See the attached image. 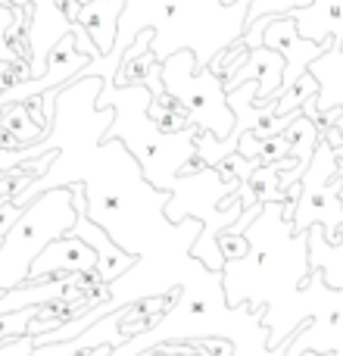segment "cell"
I'll use <instances>...</instances> for the list:
<instances>
[{
	"mask_svg": "<svg viewBox=\"0 0 343 356\" xmlns=\"http://www.w3.org/2000/svg\"><path fill=\"white\" fill-rule=\"evenodd\" d=\"M75 219H78V209H75L69 184L47 188L31 203H25L16 225L0 241V291L19 288L28 282L31 263L37 259V253L53 238L72 232Z\"/></svg>",
	"mask_w": 343,
	"mask_h": 356,
	"instance_id": "obj_1",
	"label": "cell"
},
{
	"mask_svg": "<svg viewBox=\"0 0 343 356\" xmlns=\"http://www.w3.org/2000/svg\"><path fill=\"white\" fill-rule=\"evenodd\" d=\"M162 79H166L172 97L181 100L187 110V119L196 129L215 131V138H228L234 129V110L228 104L225 81H219V72L212 66L194 75V54L190 50H178L169 56L162 66Z\"/></svg>",
	"mask_w": 343,
	"mask_h": 356,
	"instance_id": "obj_2",
	"label": "cell"
},
{
	"mask_svg": "<svg viewBox=\"0 0 343 356\" xmlns=\"http://www.w3.org/2000/svg\"><path fill=\"white\" fill-rule=\"evenodd\" d=\"M340 154L334 150V144L325 135L315 144V154L309 160L306 172L300 178V197L294 207V232H306L315 222L325 225V238L331 244H337L343 234V200H340V166H337Z\"/></svg>",
	"mask_w": 343,
	"mask_h": 356,
	"instance_id": "obj_3",
	"label": "cell"
},
{
	"mask_svg": "<svg viewBox=\"0 0 343 356\" xmlns=\"http://www.w3.org/2000/svg\"><path fill=\"white\" fill-rule=\"evenodd\" d=\"M262 44H265V47H275L278 54L287 60V66H284V79H281V94H284L287 88L296 85V79H300V75L309 72V66H312V63L319 60L328 47H331L334 38H325V41L303 38L300 29H296V19L290 16V13H287V16L281 13V16H271V22L265 25Z\"/></svg>",
	"mask_w": 343,
	"mask_h": 356,
	"instance_id": "obj_4",
	"label": "cell"
},
{
	"mask_svg": "<svg viewBox=\"0 0 343 356\" xmlns=\"http://www.w3.org/2000/svg\"><path fill=\"white\" fill-rule=\"evenodd\" d=\"M94 269H97V250L85 238L66 232L37 253V259L31 263L28 282H44V278H53L60 272H87V275H94Z\"/></svg>",
	"mask_w": 343,
	"mask_h": 356,
	"instance_id": "obj_5",
	"label": "cell"
},
{
	"mask_svg": "<svg viewBox=\"0 0 343 356\" xmlns=\"http://www.w3.org/2000/svg\"><path fill=\"white\" fill-rule=\"evenodd\" d=\"M72 234L85 238L87 244L97 250V269H94V275L103 284H112L116 278H122L125 272H131L137 266V253L125 250V247L119 244L100 222H94L87 213H78V219H75V225H72Z\"/></svg>",
	"mask_w": 343,
	"mask_h": 356,
	"instance_id": "obj_6",
	"label": "cell"
},
{
	"mask_svg": "<svg viewBox=\"0 0 343 356\" xmlns=\"http://www.w3.org/2000/svg\"><path fill=\"white\" fill-rule=\"evenodd\" d=\"M284 66H287V60H284L281 54H278L275 47H253L250 56H246V63L240 66V72L228 75L225 79V91H231V88H240L244 81L256 79L259 88H256V104L265 106L269 100H278L281 97V79H284Z\"/></svg>",
	"mask_w": 343,
	"mask_h": 356,
	"instance_id": "obj_7",
	"label": "cell"
},
{
	"mask_svg": "<svg viewBox=\"0 0 343 356\" xmlns=\"http://www.w3.org/2000/svg\"><path fill=\"white\" fill-rule=\"evenodd\" d=\"M125 0H91V3H81L75 19L87 29V35L94 38L100 54H112V44H116V22L119 13H122Z\"/></svg>",
	"mask_w": 343,
	"mask_h": 356,
	"instance_id": "obj_8",
	"label": "cell"
},
{
	"mask_svg": "<svg viewBox=\"0 0 343 356\" xmlns=\"http://www.w3.org/2000/svg\"><path fill=\"white\" fill-rule=\"evenodd\" d=\"M306 238H309V269H321L325 288L343 291V238L337 244H331L325 238V225L321 222L306 228Z\"/></svg>",
	"mask_w": 343,
	"mask_h": 356,
	"instance_id": "obj_9",
	"label": "cell"
},
{
	"mask_svg": "<svg viewBox=\"0 0 343 356\" xmlns=\"http://www.w3.org/2000/svg\"><path fill=\"white\" fill-rule=\"evenodd\" d=\"M25 13L19 3H6V0H0V63H22L25 60V50H19L16 44H12L10 31L16 22H22Z\"/></svg>",
	"mask_w": 343,
	"mask_h": 356,
	"instance_id": "obj_10",
	"label": "cell"
},
{
	"mask_svg": "<svg viewBox=\"0 0 343 356\" xmlns=\"http://www.w3.org/2000/svg\"><path fill=\"white\" fill-rule=\"evenodd\" d=\"M319 88H321V85H319V79H315L312 72L300 75V79H296V85H294V88H287V91H284L281 97L275 100V113H278V116L296 113L309 97H319Z\"/></svg>",
	"mask_w": 343,
	"mask_h": 356,
	"instance_id": "obj_11",
	"label": "cell"
},
{
	"mask_svg": "<svg viewBox=\"0 0 343 356\" xmlns=\"http://www.w3.org/2000/svg\"><path fill=\"white\" fill-rule=\"evenodd\" d=\"M31 319H37V307H25V309H16V313L0 316V344H10V341L28 334Z\"/></svg>",
	"mask_w": 343,
	"mask_h": 356,
	"instance_id": "obj_12",
	"label": "cell"
},
{
	"mask_svg": "<svg viewBox=\"0 0 343 356\" xmlns=\"http://www.w3.org/2000/svg\"><path fill=\"white\" fill-rule=\"evenodd\" d=\"M219 250H221V257H225V263H231V259H244L246 253H250V238H244V232H237L234 225H228L225 232L219 234Z\"/></svg>",
	"mask_w": 343,
	"mask_h": 356,
	"instance_id": "obj_13",
	"label": "cell"
},
{
	"mask_svg": "<svg viewBox=\"0 0 343 356\" xmlns=\"http://www.w3.org/2000/svg\"><path fill=\"white\" fill-rule=\"evenodd\" d=\"M19 213H22V207H19V203L12 200V197H10V200H6V203H3V207H0V241L6 238V232H10L12 225H16Z\"/></svg>",
	"mask_w": 343,
	"mask_h": 356,
	"instance_id": "obj_14",
	"label": "cell"
},
{
	"mask_svg": "<svg viewBox=\"0 0 343 356\" xmlns=\"http://www.w3.org/2000/svg\"><path fill=\"white\" fill-rule=\"evenodd\" d=\"M328 125H334V129L343 135V110H328L325 113V129H328Z\"/></svg>",
	"mask_w": 343,
	"mask_h": 356,
	"instance_id": "obj_15",
	"label": "cell"
},
{
	"mask_svg": "<svg viewBox=\"0 0 343 356\" xmlns=\"http://www.w3.org/2000/svg\"><path fill=\"white\" fill-rule=\"evenodd\" d=\"M337 166H340V175H343V154H340V160H337Z\"/></svg>",
	"mask_w": 343,
	"mask_h": 356,
	"instance_id": "obj_16",
	"label": "cell"
},
{
	"mask_svg": "<svg viewBox=\"0 0 343 356\" xmlns=\"http://www.w3.org/2000/svg\"><path fill=\"white\" fill-rule=\"evenodd\" d=\"M340 200H343V184H340Z\"/></svg>",
	"mask_w": 343,
	"mask_h": 356,
	"instance_id": "obj_17",
	"label": "cell"
},
{
	"mask_svg": "<svg viewBox=\"0 0 343 356\" xmlns=\"http://www.w3.org/2000/svg\"><path fill=\"white\" fill-rule=\"evenodd\" d=\"M0 294H3V291H0Z\"/></svg>",
	"mask_w": 343,
	"mask_h": 356,
	"instance_id": "obj_18",
	"label": "cell"
}]
</instances>
